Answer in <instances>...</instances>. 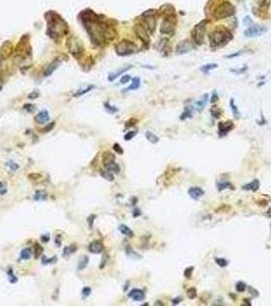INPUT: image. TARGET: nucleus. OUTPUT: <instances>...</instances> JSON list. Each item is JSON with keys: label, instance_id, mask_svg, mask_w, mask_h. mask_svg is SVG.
<instances>
[{"label": "nucleus", "instance_id": "nucleus-35", "mask_svg": "<svg viewBox=\"0 0 271 306\" xmlns=\"http://www.w3.org/2000/svg\"><path fill=\"white\" fill-rule=\"evenodd\" d=\"M56 261H57V257H56V256H53V257H51V258H46L45 256H43V257H42V264H44V265H46V264L54 263Z\"/></svg>", "mask_w": 271, "mask_h": 306}, {"label": "nucleus", "instance_id": "nucleus-16", "mask_svg": "<svg viewBox=\"0 0 271 306\" xmlns=\"http://www.w3.org/2000/svg\"><path fill=\"white\" fill-rule=\"evenodd\" d=\"M59 65H60V61H59V60H54V61H52V62L50 63V65H49V66H47V69L45 70V71H44V75H45V77H48V75H51L52 73H53V71H54V70L59 66Z\"/></svg>", "mask_w": 271, "mask_h": 306}, {"label": "nucleus", "instance_id": "nucleus-20", "mask_svg": "<svg viewBox=\"0 0 271 306\" xmlns=\"http://www.w3.org/2000/svg\"><path fill=\"white\" fill-rule=\"evenodd\" d=\"M130 69H131V66H126V67H123V69L117 70V71H116V73H111L110 75H108V81H109V82H113V81L115 80V79L118 77V75H120L122 73H126V70H129Z\"/></svg>", "mask_w": 271, "mask_h": 306}, {"label": "nucleus", "instance_id": "nucleus-42", "mask_svg": "<svg viewBox=\"0 0 271 306\" xmlns=\"http://www.w3.org/2000/svg\"><path fill=\"white\" fill-rule=\"evenodd\" d=\"M136 135H137V131H130L129 133H126L125 135V140L126 141H130V140L133 139Z\"/></svg>", "mask_w": 271, "mask_h": 306}, {"label": "nucleus", "instance_id": "nucleus-48", "mask_svg": "<svg viewBox=\"0 0 271 306\" xmlns=\"http://www.w3.org/2000/svg\"><path fill=\"white\" fill-rule=\"evenodd\" d=\"M131 80V78L130 77V75H123L121 79H120V83H121V84H126V83L130 82Z\"/></svg>", "mask_w": 271, "mask_h": 306}, {"label": "nucleus", "instance_id": "nucleus-59", "mask_svg": "<svg viewBox=\"0 0 271 306\" xmlns=\"http://www.w3.org/2000/svg\"><path fill=\"white\" fill-rule=\"evenodd\" d=\"M0 90H1V86H0Z\"/></svg>", "mask_w": 271, "mask_h": 306}, {"label": "nucleus", "instance_id": "nucleus-8", "mask_svg": "<svg viewBox=\"0 0 271 306\" xmlns=\"http://www.w3.org/2000/svg\"><path fill=\"white\" fill-rule=\"evenodd\" d=\"M160 32L162 34H174V22L171 17H165L160 27Z\"/></svg>", "mask_w": 271, "mask_h": 306}, {"label": "nucleus", "instance_id": "nucleus-13", "mask_svg": "<svg viewBox=\"0 0 271 306\" xmlns=\"http://www.w3.org/2000/svg\"><path fill=\"white\" fill-rule=\"evenodd\" d=\"M188 193H189V195L191 196V198L198 200L204 195V190L201 189L200 187H191L189 190H188Z\"/></svg>", "mask_w": 271, "mask_h": 306}, {"label": "nucleus", "instance_id": "nucleus-26", "mask_svg": "<svg viewBox=\"0 0 271 306\" xmlns=\"http://www.w3.org/2000/svg\"><path fill=\"white\" fill-rule=\"evenodd\" d=\"M77 246L76 245H69V246H66L63 249V256H69L70 254H73L77 251Z\"/></svg>", "mask_w": 271, "mask_h": 306}, {"label": "nucleus", "instance_id": "nucleus-47", "mask_svg": "<svg viewBox=\"0 0 271 306\" xmlns=\"http://www.w3.org/2000/svg\"><path fill=\"white\" fill-rule=\"evenodd\" d=\"M90 293H91V288H89V287H85V288L82 290V294L84 297H88L90 295Z\"/></svg>", "mask_w": 271, "mask_h": 306}, {"label": "nucleus", "instance_id": "nucleus-21", "mask_svg": "<svg viewBox=\"0 0 271 306\" xmlns=\"http://www.w3.org/2000/svg\"><path fill=\"white\" fill-rule=\"evenodd\" d=\"M141 86V80L140 78H134L131 80V84L126 89V91H131V90H138Z\"/></svg>", "mask_w": 271, "mask_h": 306}, {"label": "nucleus", "instance_id": "nucleus-5", "mask_svg": "<svg viewBox=\"0 0 271 306\" xmlns=\"http://www.w3.org/2000/svg\"><path fill=\"white\" fill-rule=\"evenodd\" d=\"M137 45L129 40H122L115 46V52L119 56H127L137 51Z\"/></svg>", "mask_w": 271, "mask_h": 306}, {"label": "nucleus", "instance_id": "nucleus-53", "mask_svg": "<svg viewBox=\"0 0 271 306\" xmlns=\"http://www.w3.org/2000/svg\"><path fill=\"white\" fill-rule=\"evenodd\" d=\"M218 100V96H217V93L214 92L213 95H212V99H211V103H215V102Z\"/></svg>", "mask_w": 271, "mask_h": 306}, {"label": "nucleus", "instance_id": "nucleus-9", "mask_svg": "<svg viewBox=\"0 0 271 306\" xmlns=\"http://www.w3.org/2000/svg\"><path fill=\"white\" fill-rule=\"evenodd\" d=\"M135 32L137 37L140 39L143 43L145 44H149L150 43V37H149V32L143 27L142 25H136L135 27Z\"/></svg>", "mask_w": 271, "mask_h": 306}, {"label": "nucleus", "instance_id": "nucleus-40", "mask_svg": "<svg viewBox=\"0 0 271 306\" xmlns=\"http://www.w3.org/2000/svg\"><path fill=\"white\" fill-rule=\"evenodd\" d=\"M215 262L220 267H225V266L228 265V261L224 258H215Z\"/></svg>", "mask_w": 271, "mask_h": 306}, {"label": "nucleus", "instance_id": "nucleus-45", "mask_svg": "<svg viewBox=\"0 0 271 306\" xmlns=\"http://www.w3.org/2000/svg\"><path fill=\"white\" fill-rule=\"evenodd\" d=\"M113 150L115 151L116 153H118V154H122L123 153V149L120 147L119 144H117V143H115V144L113 145Z\"/></svg>", "mask_w": 271, "mask_h": 306}, {"label": "nucleus", "instance_id": "nucleus-17", "mask_svg": "<svg viewBox=\"0 0 271 306\" xmlns=\"http://www.w3.org/2000/svg\"><path fill=\"white\" fill-rule=\"evenodd\" d=\"M49 113L48 111L46 110H42V111H40L38 114L36 115V118L35 119L37 120V123H39V124H45V123H47L48 120H49Z\"/></svg>", "mask_w": 271, "mask_h": 306}, {"label": "nucleus", "instance_id": "nucleus-58", "mask_svg": "<svg viewBox=\"0 0 271 306\" xmlns=\"http://www.w3.org/2000/svg\"><path fill=\"white\" fill-rule=\"evenodd\" d=\"M155 305H163V303H161V301H156Z\"/></svg>", "mask_w": 271, "mask_h": 306}, {"label": "nucleus", "instance_id": "nucleus-37", "mask_svg": "<svg viewBox=\"0 0 271 306\" xmlns=\"http://www.w3.org/2000/svg\"><path fill=\"white\" fill-rule=\"evenodd\" d=\"M104 107H105V109H106V110H107L109 113H115V112H117V111H118V109H117V108L114 107V106H112V105L109 104L108 102H105V103H104Z\"/></svg>", "mask_w": 271, "mask_h": 306}, {"label": "nucleus", "instance_id": "nucleus-36", "mask_svg": "<svg viewBox=\"0 0 271 306\" xmlns=\"http://www.w3.org/2000/svg\"><path fill=\"white\" fill-rule=\"evenodd\" d=\"M235 289H236V291H238L239 293H243V292H245V291H246L247 285L245 284V283H243V282H239V283H236Z\"/></svg>", "mask_w": 271, "mask_h": 306}, {"label": "nucleus", "instance_id": "nucleus-57", "mask_svg": "<svg viewBox=\"0 0 271 306\" xmlns=\"http://www.w3.org/2000/svg\"><path fill=\"white\" fill-rule=\"evenodd\" d=\"M93 218H95V215H92L91 217L88 218V221H90V226H92V224H93V221H92Z\"/></svg>", "mask_w": 271, "mask_h": 306}, {"label": "nucleus", "instance_id": "nucleus-29", "mask_svg": "<svg viewBox=\"0 0 271 306\" xmlns=\"http://www.w3.org/2000/svg\"><path fill=\"white\" fill-rule=\"evenodd\" d=\"M146 138L148 139V141H150L151 143H153V144H155V143H157L158 141H159V138L157 137L156 135H154L152 132H146Z\"/></svg>", "mask_w": 271, "mask_h": 306}, {"label": "nucleus", "instance_id": "nucleus-15", "mask_svg": "<svg viewBox=\"0 0 271 306\" xmlns=\"http://www.w3.org/2000/svg\"><path fill=\"white\" fill-rule=\"evenodd\" d=\"M260 188V182H259V180H253L252 182L250 183H248L246 185H243L242 186V189L245 191H253V192H256L258 190V189Z\"/></svg>", "mask_w": 271, "mask_h": 306}, {"label": "nucleus", "instance_id": "nucleus-11", "mask_svg": "<svg viewBox=\"0 0 271 306\" xmlns=\"http://www.w3.org/2000/svg\"><path fill=\"white\" fill-rule=\"evenodd\" d=\"M232 129H233L232 122L219 123V124H218V133H219V137H224V136H226Z\"/></svg>", "mask_w": 271, "mask_h": 306}, {"label": "nucleus", "instance_id": "nucleus-2", "mask_svg": "<svg viewBox=\"0 0 271 306\" xmlns=\"http://www.w3.org/2000/svg\"><path fill=\"white\" fill-rule=\"evenodd\" d=\"M210 44L212 48L220 47L225 45L231 39V34L225 28H218L209 35Z\"/></svg>", "mask_w": 271, "mask_h": 306}, {"label": "nucleus", "instance_id": "nucleus-27", "mask_svg": "<svg viewBox=\"0 0 271 306\" xmlns=\"http://www.w3.org/2000/svg\"><path fill=\"white\" fill-rule=\"evenodd\" d=\"M32 256V249L31 248H25L24 250L21 251V258L24 260H28Z\"/></svg>", "mask_w": 271, "mask_h": 306}, {"label": "nucleus", "instance_id": "nucleus-55", "mask_svg": "<svg viewBox=\"0 0 271 306\" xmlns=\"http://www.w3.org/2000/svg\"><path fill=\"white\" fill-rule=\"evenodd\" d=\"M35 248H36V256H38L39 255V252L42 251V248L39 246V244H36Z\"/></svg>", "mask_w": 271, "mask_h": 306}, {"label": "nucleus", "instance_id": "nucleus-18", "mask_svg": "<svg viewBox=\"0 0 271 306\" xmlns=\"http://www.w3.org/2000/svg\"><path fill=\"white\" fill-rule=\"evenodd\" d=\"M104 167L105 168L107 169V171L109 172H115V173H118L119 172V165L116 163V162L114 160H111V161H109V162H106V163L104 164Z\"/></svg>", "mask_w": 271, "mask_h": 306}, {"label": "nucleus", "instance_id": "nucleus-14", "mask_svg": "<svg viewBox=\"0 0 271 306\" xmlns=\"http://www.w3.org/2000/svg\"><path fill=\"white\" fill-rule=\"evenodd\" d=\"M89 251L93 253V254H98V253H101L104 250V246L103 244L99 241H94L91 244L89 245Z\"/></svg>", "mask_w": 271, "mask_h": 306}, {"label": "nucleus", "instance_id": "nucleus-23", "mask_svg": "<svg viewBox=\"0 0 271 306\" xmlns=\"http://www.w3.org/2000/svg\"><path fill=\"white\" fill-rule=\"evenodd\" d=\"M118 230H119V232H120V233L123 234V235L127 236V237H133V236H134L133 231H131V230L129 228V226H126V225H120V226H118Z\"/></svg>", "mask_w": 271, "mask_h": 306}, {"label": "nucleus", "instance_id": "nucleus-52", "mask_svg": "<svg viewBox=\"0 0 271 306\" xmlns=\"http://www.w3.org/2000/svg\"><path fill=\"white\" fill-rule=\"evenodd\" d=\"M182 300H183L182 297H176V298H174V299H172L171 303L174 305H178V304L180 303V302H182Z\"/></svg>", "mask_w": 271, "mask_h": 306}, {"label": "nucleus", "instance_id": "nucleus-7", "mask_svg": "<svg viewBox=\"0 0 271 306\" xmlns=\"http://www.w3.org/2000/svg\"><path fill=\"white\" fill-rule=\"evenodd\" d=\"M266 31H267V28L264 27V26L255 25L253 27H250L249 29H247L246 31L244 32V35L247 38H254V37L261 36L262 34H264Z\"/></svg>", "mask_w": 271, "mask_h": 306}, {"label": "nucleus", "instance_id": "nucleus-12", "mask_svg": "<svg viewBox=\"0 0 271 306\" xmlns=\"http://www.w3.org/2000/svg\"><path fill=\"white\" fill-rule=\"evenodd\" d=\"M129 297L134 301H143L145 299V293L141 289H133L130 291Z\"/></svg>", "mask_w": 271, "mask_h": 306}, {"label": "nucleus", "instance_id": "nucleus-6", "mask_svg": "<svg viewBox=\"0 0 271 306\" xmlns=\"http://www.w3.org/2000/svg\"><path fill=\"white\" fill-rule=\"evenodd\" d=\"M207 22H208L207 21H202L201 22H199V24L195 27V29L193 30V38H194L195 42L198 45L202 44L203 41H204Z\"/></svg>", "mask_w": 271, "mask_h": 306}, {"label": "nucleus", "instance_id": "nucleus-46", "mask_svg": "<svg viewBox=\"0 0 271 306\" xmlns=\"http://www.w3.org/2000/svg\"><path fill=\"white\" fill-rule=\"evenodd\" d=\"M24 109L27 110L28 112H33L36 109V107H35V105H33V104H26L24 106Z\"/></svg>", "mask_w": 271, "mask_h": 306}, {"label": "nucleus", "instance_id": "nucleus-3", "mask_svg": "<svg viewBox=\"0 0 271 306\" xmlns=\"http://www.w3.org/2000/svg\"><path fill=\"white\" fill-rule=\"evenodd\" d=\"M235 8L231 2L224 1L218 5L213 12V16L215 20H224V18L231 17L235 16Z\"/></svg>", "mask_w": 271, "mask_h": 306}, {"label": "nucleus", "instance_id": "nucleus-44", "mask_svg": "<svg viewBox=\"0 0 271 306\" xmlns=\"http://www.w3.org/2000/svg\"><path fill=\"white\" fill-rule=\"evenodd\" d=\"M211 112H212V116H213L214 119H219L220 118V114H221V110H220V109L214 107V110L212 109Z\"/></svg>", "mask_w": 271, "mask_h": 306}, {"label": "nucleus", "instance_id": "nucleus-28", "mask_svg": "<svg viewBox=\"0 0 271 306\" xmlns=\"http://www.w3.org/2000/svg\"><path fill=\"white\" fill-rule=\"evenodd\" d=\"M192 113H193V107L186 106V108H184V111L183 112V114L180 115V119L183 120V119H186L188 118H191Z\"/></svg>", "mask_w": 271, "mask_h": 306}, {"label": "nucleus", "instance_id": "nucleus-56", "mask_svg": "<svg viewBox=\"0 0 271 306\" xmlns=\"http://www.w3.org/2000/svg\"><path fill=\"white\" fill-rule=\"evenodd\" d=\"M138 215H141V212H140V210L139 209H135V213H134V216H138Z\"/></svg>", "mask_w": 271, "mask_h": 306}, {"label": "nucleus", "instance_id": "nucleus-38", "mask_svg": "<svg viewBox=\"0 0 271 306\" xmlns=\"http://www.w3.org/2000/svg\"><path fill=\"white\" fill-rule=\"evenodd\" d=\"M7 277H8L9 282H10V283H12V284H13V283H17V279L16 275L13 274L12 270H11V269H8V270H7Z\"/></svg>", "mask_w": 271, "mask_h": 306}, {"label": "nucleus", "instance_id": "nucleus-60", "mask_svg": "<svg viewBox=\"0 0 271 306\" xmlns=\"http://www.w3.org/2000/svg\"></svg>", "mask_w": 271, "mask_h": 306}, {"label": "nucleus", "instance_id": "nucleus-19", "mask_svg": "<svg viewBox=\"0 0 271 306\" xmlns=\"http://www.w3.org/2000/svg\"><path fill=\"white\" fill-rule=\"evenodd\" d=\"M207 101H208V94H204L200 100H198L197 102H196V106H197L198 112H202V110L206 106Z\"/></svg>", "mask_w": 271, "mask_h": 306}, {"label": "nucleus", "instance_id": "nucleus-30", "mask_svg": "<svg viewBox=\"0 0 271 306\" xmlns=\"http://www.w3.org/2000/svg\"><path fill=\"white\" fill-rule=\"evenodd\" d=\"M101 176H102L105 180H107L109 181V182H112V181L114 180V176H113V173H112L111 172H109V171H101Z\"/></svg>", "mask_w": 271, "mask_h": 306}, {"label": "nucleus", "instance_id": "nucleus-32", "mask_svg": "<svg viewBox=\"0 0 271 306\" xmlns=\"http://www.w3.org/2000/svg\"><path fill=\"white\" fill-rule=\"evenodd\" d=\"M229 105H231V108L232 109V112H233V115H235V119H239L240 118V111H239V109H238V107H236V105L235 103V100L231 99V101H229Z\"/></svg>", "mask_w": 271, "mask_h": 306}, {"label": "nucleus", "instance_id": "nucleus-51", "mask_svg": "<svg viewBox=\"0 0 271 306\" xmlns=\"http://www.w3.org/2000/svg\"><path fill=\"white\" fill-rule=\"evenodd\" d=\"M53 128H54V123L52 122V123H50V124H49V126H47L46 128H44V129H43V132H44V133H46V132L51 131L52 129H53Z\"/></svg>", "mask_w": 271, "mask_h": 306}, {"label": "nucleus", "instance_id": "nucleus-49", "mask_svg": "<svg viewBox=\"0 0 271 306\" xmlns=\"http://www.w3.org/2000/svg\"><path fill=\"white\" fill-rule=\"evenodd\" d=\"M248 289H249V292L252 296H254V297H258V291L257 290H255L253 287H248Z\"/></svg>", "mask_w": 271, "mask_h": 306}, {"label": "nucleus", "instance_id": "nucleus-33", "mask_svg": "<svg viewBox=\"0 0 271 306\" xmlns=\"http://www.w3.org/2000/svg\"><path fill=\"white\" fill-rule=\"evenodd\" d=\"M93 89H95V86L91 85V86L87 87V88H85V89H83V90H80V91H78L77 93H74V96H76V97H78V96H82V95H84V94L90 92V91H91V90H93Z\"/></svg>", "mask_w": 271, "mask_h": 306}, {"label": "nucleus", "instance_id": "nucleus-54", "mask_svg": "<svg viewBox=\"0 0 271 306\" xmlns=\"http://www.w3.org/2000/svg\"><path fill=\"white\" fill-rule=\"evenodd\" d=\"M41 240H42V242H44V243H47V242L50 240V238H49V235H44L41 237Z\"/></svg>", "mask_w": 271, "mask_h": 306}, {"label": "nucleus", "instance_id": "nucleus-50", "mask_svg": "<svg viewBox=\"0 0 271 306\" xmlns=\"http://www.w3.org/2000/svg\"><path fill=\"white\" fill-rule=\"evenodd\" d=\"M38 97H39V92L37 91V90H35V91H33L29 95V99H36V98H38Z\"/></svg>", "mask_w": 271, "mask_h": 306}, {"label": "nucleus", "instance_id": "nucleus-25", "mask_svg": "<svg viewBox=\"0 0 271 306\" xmlns=\"http://www.w3.org/2000/svg\"><path fill=\"white\" fill-rule=\"evenodd\" d=\"M47 193L43 190H38L34 195V200H37V201H41V200H45L47 199Z\"/></svg>", "mask_w": 271, "mask_h": 306}, {"label": "nucleus", "instance_id": "nucleus-34", "mask_svg": "<svg viewBox=\"0 0 271 306\" xmlns=\"http://www.w3.org/2000/svg\"><path fill=\"white\" fill-rule=\"evenodd\" d=\"M217 65L216 63H210V65H206L204 66L201 67V70L203 71L204 74H208L210 70H213V69H216Z\"/></svg>", "mask_w": 271, "mask_h": 306}, {"label": "nucleus", "instance_id": "nucleus-31", "mask_svg": "<svg viewBox=\"0 0 271 306\" xmlns=\"http://www.w3.org/2000/svg\"><path fill=\"white\" fill-rule=\"evenodd\" d=\"M126 251L127 256H130L131 258H134V259L142 258V256H141V255H139V254H137V253H136V252L133 250V249H131V247H130V246H127V247H126Z\"/></svg>", "mask_w": 271, "mask_h": 306}, {"label": "nucleus", "instance_id": "nucleus-43", "mask_svg": "<svg viewBox=\"0 0 271 306\" xmlns=\"http://www.w3.org/2000/svg\"><path fill=\"white\" fill-rule=\"evenodd\" d=\"M193 270H194V266L188 267V269L184 270V273H183L184 278H186V279H190L192 277V274H193Z\"/></svg>", "mask_w": 271, "mask_h": 306}, {"label": "nucleus", "instance_id": "nucleus-1", "mask_svg": "<svg viewBox=\"0 0 271 306\" xmlns=\"http://www.w3.org/2000/svg\"><path fill=\"white\" fill-rule=\"evenodd\" d=\"M46 20L48 24L47 35L52 39H58L61 35L69 32L66 22L54 11H49L46 13Z\"/></svg>", "mask_w": 271, "mask_h": 306}, {"label": "nucleus", "instance_id": "nucleus-10", "mask_svg": "<svg viewBox=\"0 0 271 306\" xmlns=\"http://www.w3.org/2000/svg\"><path fill=\"white\" fill-rule=\"evenodd\" d=\"M194 48L193 44H192L189 40H183L180 43L178 44V46L175 48L176 54H186L188 52H190L192 49Z\"/></svg>", "mask_w": 271, "mask_h": 306}, {"label": "nucleus", "instance_id": "nucleus-39", "mask_svg": "<svg viewBox=\"0 0 271 306\" xmlns=\"http://www.w3.org/2000/svg\"><path fill=\"white\" fill-rule=\"evenodd\" d=\"M6 165L9 168V171H10L11 172H14L16 171H17L18 168H20V167H18V164L16 163V162H13V161H9V162H7Z\"/></svg>", "mask_w": 271, "mask_h": 306}, {"label": "nucleus", "instance_id": "nucleus-41", "mask_svg": "<svg viewBox=\"0 0 271 306\" xmlns=\"http://www.w3.org/2000/svg\"><path fill=\"white\" fill-rule=\"evenodd\" d=\"M188 296H189L190 299H195L197 297V290L195 288H190L188 290Z\"/></svg>", "mask_w": 271, "mask_h": 306}, {"label": "nucleus", "instance_id": "nucleus-4", "mask_svg": "<svg viewBox=\"0 0 271 306\" xmlns=\"http://www.w3.org/2000/svg\"><path fill=\"white\" fill-rule=\"evenodd\" d=\"M66 47L69 53L76 58H80L84 54V45L76 36H70L66 41Z\"/></svg>", "mask_w": 271, "mask_h": 306}, {"label": "nucleus", "instance_id": "nucleus-22", "mask_svg": "<svg viewBox=\"0 0 271 306\" xmlns=\"http://www.w3.org/2000/svg\"><path fill=\"white\" fill-rule=\"evenodd\" d=\"M217 188H218V191H223L225 189H235L233 188L232 185L227 182V181H220V182H217Z\"/></svg>", "mask_w": 271, "mask_h": 306}, {"label": "nucleus", "instance_id": "nucleus-24", "mask_svg": "<svg viewBox=\"0 0 271 306\" xmlns=\"http://www.w3.org/2000/svg\"><path fill=\"white\" fill-rule=\"evenodd\" d=\"M88 263H89V257H88V256H82V257L80 258V261H78V270H85L86 267H87Z\"/></svg>", "mask_w": 271, "mask_h": 306}]
</instances>
